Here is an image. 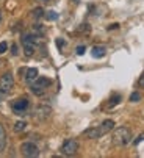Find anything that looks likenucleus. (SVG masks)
<instances>
[{
	"instance_id": "obj_21",
	"label": "nucleus",
	"mask_w": 144,
	"mask_h": 158,
	"mask_svg": "<svg viewBox=\"0 0 144 158\" xmlns=\"http://www.w3.org/2000/svg\"><path fill=\"white\" fill-rule=\"evenodd\" d=\"M141 141H144V133H141V135H139V136H138V138L133 141V144H135V146H138Z\"/></svg>"
},
{
	"instance_id": "obj_1",
	"label": "nucleus",
	"mask_w": 144,
	"mask_h": 158,
	"mask_svg": "<svg viewBox=\"0 0 144 158\" xmlns=\"http://www.w3.org/2000/svg\"><path fill=\"white\" fill-rule=\"evenodd\" d=\"M132 143V130L129 127H119L113 133V144L119 147H125Z\"/></svg>"
},
{
	"instance_id": "obj_20",
	"label": "nucleus",
	"mask_w": 144,
	"mask_h": 158,
	"mask_svg": "<svg viewBox=\"0 0 144 158\" xmlns=\"http://www.w3.org/2000/svg\"><path fill=\"white\" fill-rule=\"evenodd\" d=\"M138 86L139 88H144V72L139 75V78H138Z\"/></svg>"
},
{
	"instance_id": "obj_12",
	"label": "nucleus",
	"mask_w": 144,
	"mask_h": 158,
	"mask_svg": "<svg viewBox=\"0 0 144 158\" xmlns=\"http://www.w3.org/2000/svg\"><path fill=\"white\" fill-rule=\"evenodd\" d=\"M105 53H107V49H105L104 46H95V47H92V50H91V55H92L94 58H104Z\"/></svg>"
},
{
	"instance_id": "obj_7",
	"label": "nucleus",
	"mask_w": 144,
	"mask_h": 158,
	"mask_svg": "<svg viewBox=\"0 0 144 158\" xmlns=\"http://www.w3.org/2000/svg\"><path fill=\"white\" fill-rule=\"evenodd\" d=\"M35 116L39 121H47L52 116V108L49 105H38L35 110Z\"/></svg>"
},
{
	"instance_id": "obj_18",
	"label": "nucleus",
	"mask_w": 144,
	"mask_h": 158,
	"mask_svg": "<svg viewBox=\"0 0 144 158\" xmlns=\"http://www.w3.org/2000/svg\"><path fill=\"white\" fill-rule=\"evenodd\" d=\"M139 100H141V94H139V93H133V94L130 96V102L136 103V102H139Z\"/></svg>"
},
{
	"instance_id": "obj_16",
	"label": "nucleus",
	"mask_w": 144,
	"mask_h": 158,
	"mask_svg": "<svg viewBox=\"0 0 144 158\" xmlns=\"http://www.w3.org/2000/svg\"><path fill=\"white\" fill-rule=\"evenodd\" d=\"M42 16H45V14H44V10H42V8H35V10H33V17L39 19V17H42Z\"/></svg>"
},
{
	"instance_id": "obj_3",
	"label": "nucleus",
	"mask_w": 144,
	"mask_h": 158,
	"mask_svg": "<svg viewBox=\"0 0 144 158\" xmlns=\"http://www.w3.org/2000/svg\"><path fill=\"white\" fill-rule=\"evenodd\" d=\"M22 44H23V53L27 56H32L36 50V36L30 33L22 35Z\"/></svg>"
},
{
	"instance_id": "obj_11",
	"label": "nucleus",
	"mask_w": 144,
	"mask_h": 158,
	"mask_svg": "<svg viewBox=\"0 0 144 158\" xmlns=\"http://www.w3.org/2000/svg\"><path fill=\"white\" fill-rule=\"evenodd\" d=\"M99 127H100V130H102V135H107L108 131H111V130L114 128V121H113V119H107V121H104Z\"/></svg>"
},
{
	"instance_id": "obj_23",
	"label": "nucleus",
	"mask_w": 144,
	"mask_h": 158,
	"mask_svg": "<svg viewBox=\"0 0 144 158\" xmlns=\"http://www.w3.org/2000/svg\"><path fill=\"white\" fill-rule=\"evenodd\" d=\"M11 53H13V55H17V53H19V50H17V46H16V44H13V46H11Z\"/></svg>"
},
{
	"instance_id": "obj_19",
	"label": "nucleus",
	"mask_w": 144,
	"mask_h": 158,
	"mask_svg": "<svg viewBox=\"0 0 144 158\" xmlns=\"http://www.w3.org/2000/svg\"><path fill=\"white\" fill-rule=\"evenodd\" d=\"M6 50H8V44H6L5 41H2V42H0V55L5 53Z\"/></svg>"
},
{
	"instance_id": "obj_15",
	"label": "nucleus",
	"mask_w": 144,
	"mask_h": 158,
	"mask_svg": "<svg viewBox=\"0 0 144 158\" xmlns=\"http://www.w3.org/2000/svg\"><path fill=\"white\" fill-rule=\"evenodd\" d=\"M119 102H121V96H119V94H114V96L110 99V102H108V108H113V106H116Z\"/></svg>"
},
{
	"instance_id": "obj_5",
	"label": "nucleus",
	"mask_w": 144,
	"mask_h": 158,
	"mask_svg": "<svg viewBox=\"0 0 144 158\" xmlns=\"http://www.w3.org/2000/svg\"><path fill=\"white\" fill-rule=\"evenodd\" d=\"M14 88V77L11 72H5L0 77V91L3 94H10Z\"/></svg>"
},
{
	"instance_id": "obj_24",
	"label": "nucleus",
	"mask_w": 144,
	"mask_h": 158,
	"mask_svg": "<svg viewBox=\"0 0 144 158\" xmlns=\"http://www.w3.org/2000/svg\"><path fill=\"white\" fill-rule=\"evenodd\" d=\"M116 28H119V24H111L108 27V30H116Z\"/></svg>"
},
{
	"instance_id": "obj_13",
	"label": "nucleus",
	"mask_w": 144,
	"mask_h": 158,
	"mask_svg": "<svg viewBox=\"0 0 144 158\" xmlns=\"http://www.w3.org/2000/svg\"><path fill=\"white\" fill-rule=\"evenodd\" d=\"M6 147V131L3 128V125L0 124V152H3Z\"/></svg>"
},
{
	"instance_id": "obj_4",
	"label": "nucleus",
	"mask_w": 144,
	"mask_h": 158,
	"mask_svg": "<svg viewBox=\"0 0 144 158\" xmlns=\"http://www.w3.org/2000/svg\"><path fill=\"white\" fill-rule=\"evenodd\" d=\"M78 141L77 139H74V138H69V139H66L63 144H61V149H60V152L63 153V155H66V156H72V155H75L77 152H78Z\"/></svg>"
},
{
	"instance_id": "obj_14",
	"label": "nucleus",
	"mask_w": 144,
	"mask_h": 158,
	"mask_svg": "<svg viewBox=\"0 0 144 158\" xmlns=\"http://www.w3.org/2000/svg\"><path fill=\"white\" fill-rule=\"evenodd\" d=\"M25 128H27V122H25V121H17V122L14 124V131H17V133L23 131Z\"/></svg>"
},
{
	"instance_id": "obj_2",
	"label": "nucleus",
	"mask_w": 144,
	"mask_h": 158,
	"mask_svg": "<svg viewBox=\"0 0 144 158\" xmlns=\"http://www.w3.org/2000/svg\"><path fill=\"white\" fill-rule=\"evenodd\" d=\"M52 85V80L47 78V77H38L35 81H32V93L36 96H42L45 93V89Z\"/></svg>"
},
{
	"instance_id": "obj_8",
	"label": "nucleus",
	"mask_w": 144,
	"mask_h": 158,
	"mask_svg": "<svg viewBox=\"0 0 144 158\" xmlns=\"http://www.w3.org/2000/svg\"><path fill=\"white\" fill-rule=\"evenodd\" d=\"M28 106H30L28 99H17L13 103V111L16 113V114H25V111L28 110Z\"/></svg>"
},
{
	"instance_id": "obj_10",
	"label": "nucleus",
	"mask_w": 144,
	"mask_h": 158,
	"mask_svg": "<svg viewBox=\"0 0 144 158\" xmlns=\"http://www.w3.org/2000/svg\"><path fill=\"white\" fill-rule=\"evenodd\" d=\"M38 69H36V67H30V69H27L25 71V75H23V77H25V81L27 83H32V81H35L36 78H38Z\"/></svg>"
},
{
	"instance_id": "obj_9",
	"label": "nucleus",
	"mask_w": 144,
	"mask_h": 158,
	"mask_svg": "<svg viewBox=\"0 0 144 158\" xmlns=\"http://www.w3.org/2000/svg\"><path fill=\"white\" fill-rule=\"evenodd\" d=\"M83 136H86V138H89V139H97V138L104 136V135H102V130H100V127L97 125V127H91V128H86V130L83 131Z\"/></svg>"
},
{
	"instance_id": "obj_22",
	"label": "nucleus",
	"mask_w": 144,
	"mask_h": 158,
	"mask_svg": "<svg viewBox=\"0 0 144 158\" xmlns=\"http://www.w3.org/2000/svg\"><path fill=\"white\" fill-rule=\"evenodd\" d=\"M85 50H86V49H85V46H78V47H77V55H83V53H85Z\"/></svg>"
},
{
	"instance_id": "obj_6",
	"label": "nucleus",
	"mask_w": 144,
	"mask_h": 158,
	"mask_svg": "<svg viewBox=\"0 0 144 158\" xmlns=\"http://www.w3.org/2000/svg\"><path fill=\"white\" fill-rule=\"evenodd\" d=\"M20 153H22L23 156L35 158V156H38V155H39V147H38L35 143H32V141L22 143V146H20Z\"/></svg>"
},
{
	"instance_id": "obj_25",
	"label": "nucleus",
	"mask_w": 144,
	"mask_h": 158,
	"mask_svg": "<svg viewBox=\"0 0 144 158\" xmlns=\"http://www.w3.org/2000/svg\"><path fill=\"white\" fill-rule=\"evenodd\" d=\"M57 44H58V47L61 49V47L64 46V41H61V39H58V41H57Z\"/></svg>"
},
{
	"instance_id": "obj_17",
	"label": "nucleus",
	"mask_w": 144,
	"mask_h": 158,
	"mask_svg": "<svg viewBox=\"0 0 144 158\" xmlns=\"http://www.w3.org/2000/svg\"><path fill=\"white\" fill-rule=\"evenodd\" d=\"M45 19H47V20H57V19H58V14H57L55 11H49V13L45 14Z\"/></svg>"
}]
</instances>
